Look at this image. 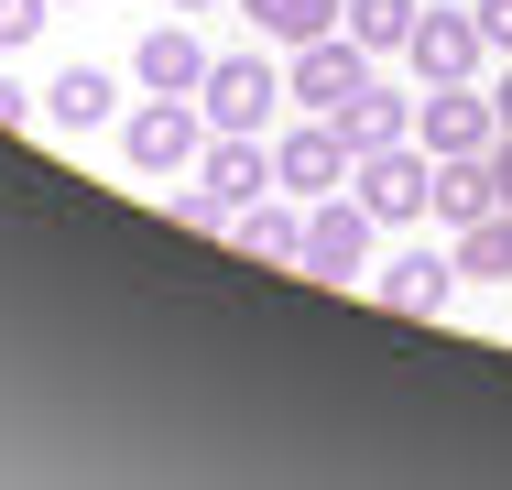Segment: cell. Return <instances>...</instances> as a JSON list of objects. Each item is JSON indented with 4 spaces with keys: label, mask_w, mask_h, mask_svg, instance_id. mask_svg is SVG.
Here are the masks:
<instances>
[{
    "label": "cell",
    "mask_w": 512,
    "mask_h": 490,
    "mask_svg": "<svg viewBox=\"0 0 512 490\" xmlns=\"http://www.w3.org/2000/svg\"><path fill=\"white\" fill-rule=\"evenodd\" d=\"M349 196H360L382 229H425V218H436V153H425V142H382V153L349 164Z\"/></svg>",
    "instance_id": "cell-1"
},
{
    "label": "cell",
    "mask_w": 512,
    "mask_h": 490,
    "mask_svg": "<svg viewBox=\"0 0 512 490\" xmlns=\"http://www.w3.org/2000/svg\"><path fill=\"white\" fill-rule=\"evenodd\" d=\"M371 240H382V218L349 186L306 196V251H295V273H316V284H371Z\"/></svg>",
    "instance_id": "cell-2"
},
{
    "label": "cell",
    "mask_w": 512,
    "mask_h": 490,
    "mask_svg": "<svg viewBox=\"0 0 512 490\" xmlns=\"http://www.w3.org/2000/svg\"><path fill=\"white\" fill-rule=\"evenodd\" d=\"M371 77H382V55H371V44L338 22V33L295 44V66H284V98H295V109H338V98H360Z\"/></svg>",
    "instance_id": "cell-3"
},
{
    "label": "cell",
    "mask_w": 512,
    "mask_h": 490,
    "mask_svg": "<svg viewBox=\"0 0 512 490\" xmlns=\"http://www.w3.org/2000/svg\"><path fill=\"white\" fill-rule=\"evenodd\" d=\"M197 142H207V109H197V98H153V88H142V109L120 120L131 175H186V164H197Z\"/></svg>",
    "instance_id": "cell-4"
},
{
    "label": "cell",
    "mask_w": 512,
    "mask_h": 490,
    "mask_svg": "<svg viewBox=\"0 0 512 490\" xmlns=\"http://www.w3.org/2000/svg\"><path fill=\"white\" fill-rule=\"evenodd\" d=\"M349 164H360V153H349V131H338L327 109H306V120L273 142V186L295 196V207H306V196H338V186H349Z\"/></svg>",
    "instance_id": "cell-5"
},
{
    "label": "cell",
    "mask_w": 512,
    "mask_h": 490,
    "mask_svg": "<svg viewBox=\"0 0 512 490\" xmlns=\"http://www.w3.org/2000/svg\"><path fill=\"white\" fill-rule=\"evenodd\" d=\"M207 131H273V109H284V77L262 66V55H207Z\"/></svg>",
    "instance_id": "cell-6"
},
{
    "label": "cell",
    "mask_w": 512,
    "mask_h": 490,
    "mask_svg": "<svg viewBox=\"0 0 512 490\" xmlns=\"http://www.w3.org/2000/svg\"><path fill=\"white\" fill-rule=\"evenodd\" d=\"M480 55H491L480 11H414V33H404V66L425 77V88H458V77H480Z\"/></svg>",
    "instance_id": "cell-7"
},
{
    "label": "cell",
    "mask_w": 512,
    "mask_h": 490,
    "mask_svg": "<svg viewBox=\"0 0 512 490\" xmlns=\"http://www.w3.org/2000/svg\"><path fill=\"white\" fill-rule=\"evenodd\" d=\"M197 186L218 196L229 218L262 207V196H273V142H262V131H207L197 142Z\"/></svg>",
    "instance_id": "cell-8"
},
{
    "label": "cell",
    "mask_w": 512,
    "mask_h": 490,
    "mask_svg": "<svg viewBox=\"0 0 512 490\" xmlns=\"http://www.w3.org/2000/svg\"><path fill=\"white\" fill-rule=\"evenodd\" d=\"M414 142H425V153H491V142H502V109L469 88V77H458V88H425L414 98Z\"/></svg>",
    "instance_id": "cell-9"
},
{
    "label": "cell",
    "mask_w": 512,
    "mask_h": 490,
    "mask_svg": "<svg viewBox=\"0 0 512 490\" xmlns=\"http://www.w3.org/2000/svg\"><path fill=\"white\" fill-rule=\"evenodd\" d=\"M447 294H458V262L414 251V229H404L393 262H371V305H393V316H447Z\"/></svg>",
    "instance_id": "cell-10"
},
{
    "label": "cell",
    "mask_w": 512,
    "mask_h": 490,
    "mask_svg": "<svg viewBox=\"0 0 512 490\" xmlns=\"http://www.w3.org/2000/svg\"><path fill=\"white\" fill-rule=\"evenodd\" d=\"M327 120L349 131V153H382V142H414V98H404V88H382V77H371L360 98H338Z\"/></svg>",
    "instance_id": "cell-11"
},
{
    "label": "cell",
    "mask_w": 512,
    "mask_h": 490,
    "mask_svg": "<svg viewBox=\"0 0 512 490\" xmlns=\"http://www.w3.org/2000/svg\"><path fill=\"white\" fill-rule=\"evenodd\" d=\"M142 88H153V98H197V88H207V44L186 33V22L142 33Z\"/></svg>",
    "instance_id": "cell-12"
},
{
    "label": "cell",
    "mask_w": 512,
    "mask_h": 490,
    "mask_svg": "<svg viewBox=\"0 0 512 490\" xmlns=\"http://www.w3.org/2000/svg\"><path fill=\"white\" fill-rule=\"evenodd\" d=\"M480 207H502V186H491V153H436V218H447V229H469Z\"/></svg>",
    "instance_id": "cell-13"
},
{
    "label": "cell",
    "mask_w": 512,
    "mask_h": 490,
    "mask_svg": "<svg viewBox=\"0 0 512 490\" xmlns=\"http://www.w3.org/2000/svg\"><path fill=\"white\" fill-rule=\"evenodd\" d=\"M447 262H458V284H502V273H512V207H480V218L458 229Z\"/></svg>",
    "instance_id": "cell-14"
},
{
    "label": "cell",
    "mask_w": 512,
    "mask_h": 490,
    "mask_svg": "<svg viewBox=\"0 0 512 490\" xmlns=\"http://www.w3.org/2000/svg\"><path fill=\"white\" fill-rule=\"evenodd\" d=\"M55 131H99L109 109H120V88H109V66H55Z\"/></svg>",
    "instance_id": "cell-15"
},
{
    "label": "cell",
    "mask_w": 512,
    "mask_h": 490,
    "mask_svg": "<svg viewBox=\"0 0 512 490\" xmlns=\"http://www.w3.org/2000/svg\"><path fill=\"white\" fill-rule=\"evenodd\" d=\"M229 240H240L251 262H284V273H295V251H306V218L262 196V207H240V229H229Z\"/></svg>",
    "instance_id": "cell-16"
},
{
    "label": "cell",
    "mask_w": 512,
    "mask_h": 490,
    "mask_svg": "<svg viewBox=\"0 0 512 490\" xmlns=\"http://www.w3.org/2000/svg\"><path fill=\"white\" fill-rule=\"evenodd\" d=\"M273 44H316V33H338V0H240Z\"/></svg>",
    "instance_id": "cell-17"
},
{
    "label": "cell",
    "mask_w": 512,
    "mask_h": 490,
    "mask_svg": "<svg viewBox=\"0 0 512 490\" xmlns=\"http://www.w3.org/2000/svg\"><path fill=\"white\" fill-rule=\"evenodd\" d=\"M338 22L371 44V55H404V33H414V0H338Z\"/></svg>",
    "instance_id": "cell-18"
},
{
    "label": "cell",
    "mask_w": 512,
    "mask_h": 490,
    "mask_svg": "<svg viewBox=\"0 0 512 490\" xmlns=\"http://www.w3.org/2000/svg\"><path fill=\"white\" fill-rule=\"evenodd\" d=\"M164 218H175V229H197V240H218V229H240V218H229V207H218V196H175V207H164Z\"/></svg>",
    "instance_id": "cell-19"
},
{
    "label": "cell",
    "mask_w": 512,
    "mask_h": 490,
    "mask_svg": "<svg viewBox=\"0 0 512 490\" xmlns=\"http://www.w3.org/2000/svg\"><path fill=\"white\" fill-rule=\"evenodd\" d=\"M44 11H55V0H0V55H11V44H33V33H44Z\"/></svg>",
    "instance_id": "cell-20"
},
{
    "label": "cell",
    "mask_w": 512,
    "mask_h": 490,
    "mask_svg": "<svg viewBox=\"0 0 512 490\" xmlns=\"http://www.w3.org/2000/svg\"><path fill=\"white\" fill-rule=\"evenodd\" d=\"M480 11V33H491V55H512V0H469Z\"/></svg>",
    "instance_id": "cell-21"
},
{
    "label": "cell",
    "mask_w": 512,
    "mask_h": 490,
    "mask_svg": "<svg viewBox=\"0 0 512 490\" xmlns=\"http://www.w3.org/2000/svg\"><path fill=\"white\" fill-rule=\"evenodd\" d=\"M0 131H33V88H11V77H0Z\"/></svg>",
    "instance_id": "cell-22"
},
{
    "label": "cell",
    "mask_w": 512,
    "mask_h": 490,
    "mask_svg": "<svg viewBox=\"0 0 512 490\" xmlns=\"http://www.w3.org/2000/svg\"><path fill=\"white\" fill-rule=\"evenodd\" d=\"M491 186H502V207H512V131L491 142Z\"/></svg>",
    "instance_id": "cell-23"
},
{
    "label": "cell",
    "mask_w": 512,
    "mask_h": 490,
    "mask_svg": "<svg viewBox=\"0 0 512 490\" xmlns=\"http://www.w3.org/2000/svg\"><path fill=\"white\" fill-rule=\"evenodd\" d=\"M491 109H502V131H512V55H502V77H491Z\"/></svg>",
    "instance_id": "cell-24"
},
{
    "label": "cell",
    "mask_w": 512,
    "mask_h": 490,
    "mask_svg": "<svg viewBox=\"0 0 512 490\" xmlns=\"http://www.w3.org/2000/svg\"><path fill=\"white\" fill-rule=\"evenodd\" d=\"M175 11H218V0H175Z\"/></svg>",
    "instance_id": "cell-25"
},
{
    "label": "cell",
    "mask_w": 512,
    "mask_h": 490,
    "mask_svg": "<svg viewBox=\"0 0 512 490\" xmlns=\"http://www.w3.org/2000/svg\"><path fill=\"white\" fill-rule=\"evenodd\" d=\"M55 11H66V0H55Z\"/></svg>",
    "instance_id": "cell-26"
}]
</instances>
